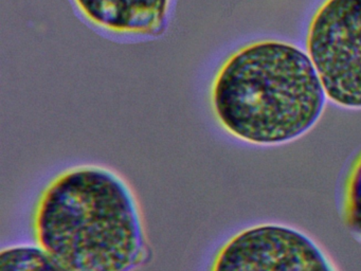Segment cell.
<instances>
[{"mask_svg": "<svg viewBox=\"0 0 361 271\" xmlns=\"http://www.w3.org/2000/svg\"><path fill=\"white\" fill-rule=\"evenodd\" d=\"M37 246L65 271H133L147 255L138 203L111 169L81 165L59 174L33 216Z\"/></svg>", "mask_w": 361, "mask_h": 271, "instance_id": "obj_1", "label": "cell"}, {"mask_svg": "<svg viewBox=\"0 0 361 271\" xmlns=\"http://www.w3.org/2000/svg\"><path fill=\"white\" fill-rule=\"evenodd\" d=\"M326 95L307 53L290 42L257 40L227 57L211 102L232 137L257 146L299 139L324 112Z\"/></svg>", "mask_w": 361, "mask_h": 271, "instance_id": "obj_2", "label": "cell"}, {"mask_svg": "<svg viewBox=\"0 0 361 271\" xmlns=\"http://www.w3.org/2000/svg\"><path fill=\"white\" fill-rule=\"evenodd\" d=\"M305 46L327 99L361 109V0H323L308 23Z\"/></svg>", "mask_w": 361, "mask_h": 271, "instance_id": "obj_3", "label": "cell"}, {"mask_svg": "<svg viewBox=\"0 0 361 271\" xmlns=\"http://www.w3.org/2000/svg\"><path fill=\"white\" fill-rule=\"evenodd\" d=\"M210 271H338L322 247L303 231L259 222L240 229L219 248Z\"/></svg>", "mask_w": 361, "mask_h": 271, "instance_id": "obj_4", "label": "cell"}, {"mask_svg": "<svg viewBox=\"0 0 361 271\" xmlns=\"http://www.w3.org/2000/svg\"><path fill=\"white\" fill-rule=\"evenodd\" d=\"M87 20L116 33L157 35L166 25L169 0H75Z\"/></svg>", "mask_w": 361, "mask_h": 271, "instance_id": "obj_5", "label": "cell"}, {"mask_svg": "<svg viewBox=\"0 0 361 271\" xmlns=\"http://www.w3.org/2000/svg\"><path fill=\"white\" fill-rule=\"evenodd\" d=\"M339 212L344 227L361 241V148L353 157L342 176Z\"/></svg>", "mask_w": 361, "mask_h": 271, "instance_id": "obj_6", "label": "cell"}, {"mask_svg": "<svg viewBox=\"0 0 361 271\" xmlns=\"http://www.w3.org/2000/svg\"><path fill=\"white\" fill-rule=\"evenodd\" d=\"M0 271H65L39 246L14 245L0 253Z\"/></svg>", "mask_w": 361, "mask_h": 271, "instance_id": "obj_7", "label": "cell"}]
</instances>
